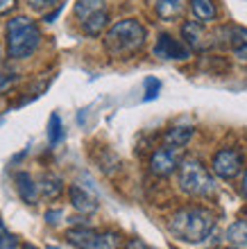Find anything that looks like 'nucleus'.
Listing matches in <instances>:
<instances>
[{
    "instance_id": "nucleus-15",
    "label": "nucleus",
    "mask_w": 247,
    "mask_h": 249,
    "mask_svg": "<svg viewBox=\"0 0 247 249\" xmlns=\"http://www.w3.org/2000/svg\"><path fill=\"white\" fill-rule=\"evenodd\" d=\"M16 190H19L20 199L27 204H37V199H39V188H37L34 179L27 172H19L16 175Z\"/></svg>"
},
{
    "instance_id": "nucleus-2",
    "label": "nucleus",
    "mask_w": 247,
    "mask_h": 249,
    "mask_svg": "<svg viewBox=\"0 0 247 249\" xmlns=\"http://www.w3.org/2000/svg\"><path fill=\"white\" fill-rule=\"evenodd\" d=\"M148 32L145 27L134 18L118 20L104 34V50L114 59H130L145 46Z\"/></svg>"
},
{
    "instance_id": "nucleus-16",
    "label": "nucleus",
    "mask_w": 247,
    "mask_h": 249,
    "mask_svg": "<svg viewBox=\"0 0 247 249\" xmlns=\"http://www.w3.org/2000/svg\"><path fill=\"white\" fill-rule=\"evenodd\" d=\"M98 231H93L91 227H75V229H68L66 231V240L73 245L75 249H89L93 243Z\"/></svg>"
},
{
    "instance_id": "nucleus-7",
    "label": "nucleus",
    "mask_w": 247,
    "mask_h": 249,
    "mask_svg": "<svg viewBox=\"0 0 247 249\" xmlns=\"http://www.w3.org/2000/svg\"><path fill=\"white\" fill-rule=\"evenodd\" d=\"M182 34H184L186 46H189L190 50H195V53H204V50H209L211 46H215V36L209 34L207 30H204V25L197 23V20H186L182 25Z\"/></svg>"
},
{
    "instance_id": "nucleus-28",
    "label": "nucleus",
    "mask_w": 247,
    "mask_h": 249,
    "mask_svg": "<svg viewBox=\"0 0 247 249\" xmlns=\"http://www.w3.org/2000/svg\"><path fill=\"white\" fill-rule=\"evenodd\" d=\"M241 195L247 199V170H245V175H243V181H241Z\"/></svg>"
},
{
    "instance_id": "nucleus-6",
    "label": "nucleus",
    "mask_w": 247,
    "mask_h": 249,
    "mask_svg": "<svg viewBox=\"0 0 247 249\" xmlns=\"http://www.w3.org/2000/svg\"><path fill=\"white\" fill-rule=\"evenodd\" d=\"M211 170L220 179H234L243 170V154L234 147H222L215 152L213 161H211Z\"/></svg>"
},
{
    "instance_id": "nucleus-30",
    "label": "nucleus",
    "mask_w": 247,
    "mask_h": 249,
    "mask_svg": "<svg viewBox=\"0 0 247 249\" xmlns=\"http://www.w3.org/2000/svg\"><path fill=\"white\" fill-rule=\"evenodd\" d=\"M227 249H241V247H227Z\"/></svg>"
},
{
    "instance_id": "nucleus-3",
    "label": "nucleus",
    "mask_w": 247,
    "mask_h": 249,
    "mask_svg": "<svg viewBox=\"0 0 247 249\" xmlns=\"http://www.w3.org/2000/svg\"><path fill=\"white\" fill-rule=\"evenodd\" d=\"M41 43V30L32 18L16 16L7 23V54L12 59H27Z\"/></svg>"
},
{
    "instance_id": "nucleus-27",
    "label": "nucleus",
    "mask_w": 247,
    "mask_h": 249,
    "mask_svg": "<svg viewBox=\"0 0 247 249\" xmlns=\"http://www.w3.org/2000/svg\"><path fill=\"white\" fill-rule=\"evenodd\" d=\"M125 249H148L143 245V240H136V238H134V240H130V243H127V247Z\"/></svg>"
},
{
    "instance_id": "nucleus-19",
    "label": "nucleus",
    "mask_w": 247,
    "mask_h": 249,
    "mask_svg": "<svg viewBox=\"0 0 247 249\" xmlns=\"http://www.w3.org/2000/svg\"><path fill=\"white\" fill-rule=\"evenodd\" d=\"M227 240L234 245H247V220H238L227 229Z\"/></svg>"
},
{
    "instance_id": "nucleus-22",
    "label": "nucleus",
    "mask_w": 247,
    "mask_h": 249,
    "mask_svg": "<svg viewBox=\"0 0 247 249\" xmlns=\"http://www.w3.org/2000/svg\"><path fill=\"white\" fill-rule=\"evenodd\" d=\"M16 236L14 233H9L7 231V227L2 224V220H0V249H16Z\"/></svg>"
},
{
    "instance_id": "nucleus-13",
    "label": "nucleus",
    "mask_w": 247,
    "mask_h": 249,
    "mask_svg": "<svg viewBox=\"0 0 247 249\" xmlns=\"http://www.w3.org/2000/svg\"><path fill=\"white\" fill-rule=\"evenodd\" d=\"M193 134H195V129H193L190 124H177V127H170V129L166 131V136H163V145L184 150L186 143L193 138Z\"/></svg>"
},
{
    "instance_id": "nucleus-29",
    "label": "nucleus",
    "mask_w": 247,
    "mask_h": 249,
    "mask_svg": "<svg viewBox=\"0 0 247 249\" xmlns=\"http://www.w3.org/2000/svg\"><path fill=\"white\" fill-rule=\"evenodd\" d=\"M25 249H37V247H32V245H27V247Z\"/></svg>"
},
{
    "instance_id": "nucleus-14",
    "label": "nucleus",
    "mask_w": 247,
    "mask_h": 249,
    "mask_svg": "<svg viewBox=\"0 0 247 249\" xmlns=\"http://www.w3.org/2000/svg\"><path fill=\"white\" fill-rule=\"evenodd\" d=\"M190 9H193L195 20L202 25H209L218 18V7L213 0H190Z\"/></svg>"
},
{
    "instance_id": "nucleus-5",
    "label": "nucleus",
    "mask_w": 247,
    "mask_h": 249,
    "mask_svg": "<svg viewBox=\"0 0 247 249\" xmlns=\"http://www.w3.org/2000/svg\"><path fill=\"white\" fill-rule=\"evenodd\" d=\"M75 18L86 36H100L109 23V9L104 5V0H77Z\"/></svg>"
},
{
    "instance_id": "nucleus-12",
    "label": "nucleus",
    "mask_w": 247,
    "mask_h": 249,
    "mask_svg": "<svg viewBox=\"0 0 247 249\" xmlns=\"http://www.w3.org/2000/svg\"><path fill=\"white\" fill-rule=\"evenodd\" d=\"M154 12L166 23L179 20L182 14L186 12V0H154Z\"/></svg>"
},
{
    "instance_id": "nucleus-18",
    "label": "nucleus",
    "mask_w": 247,
    "mask_h": 249,
    "mask_svg": "<svg viewBox=\"0 0 247 249\" xmlns=\"http://www.w3.org/2000/svg\"><path fill=\"white\" fill-rule=\"evenodd\" d=\"M118 245H120V236L114 231H104V233H95L89 249H118Z\"/></svg>"
},
{
    "instance_id": "nucleus-21",
    "label": "nucleus",
    "mask_w": 247,
    "mask_h": 249,
    "mask_svg": "<svg viewBox=\"0 0 247 249\" xmlns=\"http://www.w3.org/2000/svg\"><path fill=\"white\" fill-rule=\"evenodd\" d=\"M27 5L32 7L34 12L46 14V16H48V12H52V9H57L59 0H27Z\"/></svg>"
},
{
    "instance_id": "nucleus-23",
    "label": "nucleus",
    "mask_w": 247,
    "mask_h": 249,
    "mask_svg": "<svg viewBox=\"0 0 247 249\" xmlns=\"http://www.w3.org/2000/svg\"><path fill=\"white\" fill-rule=\"evenodd\" d=\"M159 91H161V82H159V79H154V77H148V79H145V95H143L145 102L154 100L156 95H159Z\"/></svg>"
},
{
    "instance_id": "nucleus-10",
    "label": "nucleus",
    "mask_w": 247,
    "mask_h": 249,
    "mask_svg": "<svg viewBox=\"0 0 247 249\" xmlns=\"http://www.w3.org/2000/svg\"><path fill=\"white\" fill-rule=\"evenodd\" d=\"M154 54L159 59H177V61H184L190 57V48L184 46L182 41H177L175 36L170 34H159V39L154 43Z\"/></svg>"
},
{
    "instance_id": "nucleus-11",
    "label": "nucleus",
    "mask_w": 247,
    "mask_h": 249,
    "mask_svg": "<svg viewBox=\"0 0 247 249\" xmlns=\"http://www.w3.org/2000/svg\"><path fill=\"white\" fill-rule=\"evenodd\" d=\"M68 193H71L73 209L77 211V213H82V215H91V213H95V211H98V195H95L89 186L73 184Z\"/></svg>"
},
{
    "instance_id": "nucleus-20",
    "label": "nucleus",
    "mask_w": 247,
    "mask_h": 249,
    "mask_svg": "<svg viewBox=\"0 0 247 249\" xmlns=\"http://www.w3.org/2000/svg\"><path fill=\"white\" fill-rule=\"evenodd\" d=\"M61 138H64V127H61V118H59L57 113H52L50 120H48V141H50V145L55 147V145L61 143Z\"/></svg>"
},
{
    "instance_id": "nucleus-4",
    "label": "nucleus",
    "mask_w": 247,
    "mask_h": 249,
    "mask_svg": "<svg viewBox=\"0 0 247 249\" xmlns=\"http://www.w3.org/2000/svg\"><path fill=\"white\" fill-rule=\"evenodd\" d=\"M179 188L190 197H209L215 193V179L213 175L204 168L200 159H184L179 161Z\"/></svg>"
},
{
    "instance_id": "nucleus-26",
    "label": "nucleus",
    "mask_w": 247,
    "mask_h": 249,
    "mask_svg": "<svg viewBox=\"0 0 247 249\" xmlns=\"http://www.w3.org/2000/svg\"><path fill=\"white\" fill-rule=\"evenodd\" d=\"M57 217H61V211H48V213H46V220L50 224H57L59 222Z\"/></svg>"
},
{
    "instance_id": "nucleus-25",
    "label": "nucleus",
    "mask_w": 247,
    "mask_h": 249,
    "mask_svg": "<svg viewBox=\"0 0 247 249\" xmlns=\"http://www.w3.org/2000/svg\"><path fill=\"white\" fill-rule=\"evenodd\" d=\"M14 82H16L14 75H0V91H5L7 86H12Z\"/></svg>"
},
{
    "instance_id": "nucleus-9",
    "label": "nucleus",
    "mask_w": 247,
    "mask_h": 249,
    "mask_svg": "<svg viewBox=\"0 0 247 249\" xmlns=\"http://www.w3.org/2000/svg\"><path fill=\"white\" fill-rule=\"evenodd\" d=\"M220 36H225L222 41H218V46L229 48L238 59H247V27L241 25H227L218 30Z\"/></svg>"
},
{
    "instance_id": "nucleus-17",
    "label": "nucleus",
    "mask_w": 247,
    "mask_h": 249,
    "mask_svg": "<svg viewBox=\"0 0 247 249\" xmlns=\"http://www.w3.org/2000/svg\"><path fill=\"white\" fill-rule=\"evenodd\" d=\"M37 188H39V195H43L46 199H55V197L61 195L64 184H61V179L57 175H43L41 181L37 184Z\"/></svg>"
},
{
    "instance_id": "nucleus-8",
    "label": "nucleus",
    "mask_w": 247,
    "mask_h": 249,
    "mask_svg": "<svg viewBox=\"0 0 247 249\" xmlns=\"http://www.w3.org/2000/svg\"><path fill=\"white\" fill-rule=\"evenodd\" d=\"M179 152L177 147H168V145H163V147H159V150L152 154V159H150V170L154 172L156 177H168V175H172V172L177 170V165H179Z\"/></svg>"
},
{
    "instance_id": "nucleus-24",
    "label": "nucleus",
    "mask_w": 247,
    "mask_h": 249,
    "mask_svg": "<svg viewBox=\"0 0 247 249\" xmlns=\"http://www.w3.org/2000/svg\"><path fill=\"white\" fill-rule=\"evenodd\" d=\"M14 7H16V0H0V16L9 14Z\"/></svg>"
},
{
    "instance_id": "nucleus-1",
    "label": "nucleus",
    "mask_w": 247,
    "mask_h": 249,
    "mask_svg": "<svg viewBox=\"0 0 247 249\" xmlns=\"http://www.w3.org/2000/svg\"><path fill=\"white\" fill-rule=\"evenodd\" d=\"M168 229L184 243H202L215 229V215L204 206H184L170 217Z\"/></svg>"
}]
</instances>
